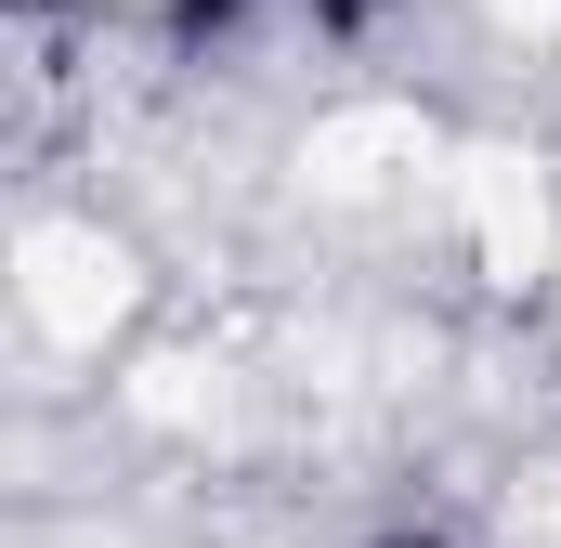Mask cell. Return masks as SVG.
<instances>
[{
  "label": "cell",
  "instance_id": "1",
  "mask_svg": "<svg viewBox=\"0 0 561 548\" xmlns=\"http://www.w3.org/2000/svg\"><path fill=\"white\" fill-rule=\"evenodd\" d=\"M405 548H431V536H405Z\"/></svg>",
  "mask_w": 561,
  "mask_h": 548
}]
</instances>
